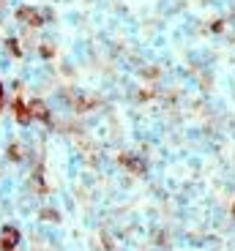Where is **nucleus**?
I'll return each instance as SVG.
<instances>
[{
  "mask_svg": "<svg viewBox=\"0 0 235 251\" xmlns=\"http://www.w3.org/2000/svg\"><path fill=\"white\" fill-rule=\"evenodd\" d=\"M17 243H19V232L14 229V226H6V229L0 232V249H3V251H11Z\"/></svg>",
  "mask_w": 235,
  "mask_h": 251,
  "instance_id": "obj_1",
  "label": "nucleus"
},
{
  "mask_svg": "<svg viewBox=\"0 0 235 251\" xmlns=\"http://www.w3.org/2000/svg\"><path fill=\"white\" fill-rule=\"evenodd\" d=\"M27 112H30V120H33V118L47 120V107H44V101H30V104H27Z\"/></svg>",
  "mask_w": 235,
  "mask_h": 251,
  "instance_id": "obj_2",
  "label": "nucleus"
},
{
  "mask_svg": "<svg viewBox=\"0 0 235 251\" xmlns=\"http://www.w3.org/2000/svg\"><path fill=\"white\" fill-rule=\"evenodd\" d=\"M19 17L25 19V22H33V25H38V22H41V17H38L36 8H19Z\"/></svg>",
  "mask_w": 235,
  "mask_h": 251,
  "instance_id": "obj_3",
  "label": "nucleus"
},
{
  "mask_svg": "<svg viewBox=\"0 0 235 251\" xmlns=\"http://www.w3.org/2000/svg\"><path fill=\"white\" fill-rule=\"evenodd\" d=\"M0 99H3V85H0Z\"/></svg>",
  "mask_w": 235,
  "mask_h": 251,
  "instance_id": "obj_4",
  "label": "nucleus"
}]
</instances>
